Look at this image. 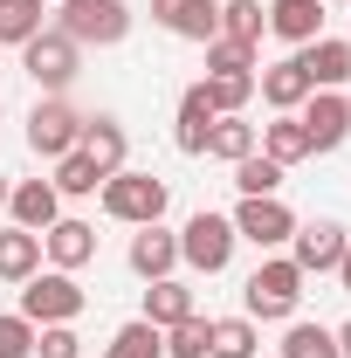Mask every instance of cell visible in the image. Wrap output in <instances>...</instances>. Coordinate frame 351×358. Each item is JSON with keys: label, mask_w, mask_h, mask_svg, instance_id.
<instances>
[{"label": "cell", "mask_w": 351, "mask_h": 358, "mask_svg": "<svg viewBox=\"0 0 351 358\" xmlns=\"http://www.w3.org/2000/svg\"><path fill=\"white\" fill-rule=\"evenodd\" d=\"M35 358H83V338L69 324H42L35 331Z\"/></svg>", "instance_id": "34"}, {"label": "cell", "mask_w": 351, "mask_h": 358, "mask_svg": "<svg viewBox=\"0 0 351 358\" xmlns=\"http://www.w3.org/2000/svg\"><path fill=\"white\" fill-rule=\"evenodd\" d=\"M331 275H338V282L351 289V241H345V255H338V268H331Z\"/></svg>", "instance_id": "36"}, {"label": "cell", "mask_w": 351, "mask_h": 358, "mask_svg": "<svg viewBox=\"0 0 351 358\" xmlns=\"http://www.w3.org/2000/svg\"><path fill=\"white\" fill-rule=\"evenodd\" d=\"M42 255H48V268H69V275H76L83 262H96V227L62 214V221L42 234Z\"/></svg>", "instance_id": "16"}, {"label": "cell", "mask_w": 351, "mask_h": 358, "mask_svg": "<svg viewBox=\"0 0 351 358\" xmlns=\"http://www.w3.org/2000/svg\"><path fill=\"white\" fill-rule=\"evenodd\" d=\"M152 21L166 28V35H179V42H214L220 35V7L214 0H152Z\"/></svg>", "instance_id": "11"}, {"label": "cell", "mask_w": 351, "mask_h": 358, "mask_svg": "<svg viewBox=\"0 0 351 358\" xmlns=\"http://www.w3.org/2000/svg\"><path fill=\"white\" fill-rule=\"evenodd\" d=\"M227 221H234V234H241V241H255L262 255H268V248H282V241L296 234V214H289L275 193H262V200H241Z\"/></svg>", "instance_id": "9"}, {"label": "cell", "mask_w": 351, "mask_h": 358, "mask_svg": "<svg viewBox=\"0 0 351 358\" xmlns=\"http://www.w3.org/2000/svg\"><path fill=\"white\" fill-rule=\"evenodd\" d=\"M214 96H207V83H193L186 96H179V117H173V145L186 152V159H207V131H214Z\"/></svg>", "instance_id": "12"}, {"label": "cell", "mask_w": 351, "mask_h": 358, "mask_svg": "<svg viewBox=\"0 0 351 358\" xmlns=\"http://www.w3.org/2000/svg\"><path fill=\"white\" fill-rule=\"evenodd\" d=\"M255 90H262V103H268V110H303L310 76H303V62L289 55V62H268V69H255Z\"/></svg>", "instance_id": "18"}, {"label": "cell", "mask_w": 351, "mask_h": 358, "mask_svg": "<svg viewBox=\"0 0 351 358\" xmlns=\"http://www.w3.org/2000/svg\"><path fill=\"white\" fill-rule=\"evenodd\" d=\"M338 358H351V317L338 324Z\"/></svg>", "instance_id": "37"}, {"label": "cell", "mask_w": 351, "mask_h": 358, "mask_svg": "<svg viewBox=\"0 0 351 358\" xmlns=\"http://www.w3.org/2000/svg\"><path fill=\"white\" fill-rule=\"evenodd\" d=\"M7 193H14V186H7V173H0V207H7Z\"/></svg>", "instance_id": "38"}, {"label": "cell", "mask_w": 351, "mask_h": 358, "mask_svg": "<svg viewBox=\"0 0 351 358\" xmlns=\"http://www.w3.org/2000/svg\"><path fill=\"white\" fill-rule=\"evenodd\" d=\"M200 83H207L220 117H234V110H248V96H255V69H214V76H200Z\"/></svg>", "instance_id": "26"}, {"label": "cell", "mask_w": 351, "mask_h": 358, "mask_svg": "<svg viewBox=\"0 0 351 358\" xmlns=\"http://www.w3.org/2000/svg\"><path fill=\"white\" fill-rule=\"evenodd\" d=\"M62 200H89L96 186H103V173H96V159L89 152H69V159H55V179H48Z\"/></svg>", "instance_id": "27"}, {"label": "cell", "mask_w": 351, "mask_h": 358, "mask_svg": "<svg viewBox=\"0 0 351 358\" xmlns=\"http://www.w3.org/2000/svg\"><path fill=\"white\" fill-rule=\"evenodd\" d=\"M296 124H303V138H310V159H317V152H338L351 138V96L345 90H310L303 110H296Z\"/></svg>", "instance_id": "8"}, {"label": "cell", "mask_w": 351, "mask_h": 358, "mask_svg": "<svg viewBox=\"0 0 351 358\" xmlns=\"http://www.w3.org/2000/svg\"><path fill=\"white\" fill-rule=\"evenodd\" d=\"M234 241H241V234H234V221L200 207L193 221L179 227V262L193 268V275H220V268L234 262Z\"/></svg>", "instance_id": "6"}, {"label": "cell", "mask_w": 351, "mask_h": 358, "mask_svg": "<svg viewBox=\"0 0 351 358\" xmlns=\"http://www.w3.org/2000/svg\"><path fill=\"white\" fill-rule=\"evenodd\" d=\"M7 214H14V227H28V234H48V227L62 221V193L48 179H21L7 193Z\"/></svg>", "instance_id": "14"}, {"label": "cell", "mask_w": 351, "mask_h": 358, "mask_svg": "<svg viewBox=\"0 0 351 358\" xmlns=\"http://www.w3.org/2000/svg\"><path fill=\"white\" fill-rule=\"evenodd\" d=\"M124 262H131L138 282H159V275H173V268H179V234H166L159 221L138 227V234H131V255H124Z\"/></svg>", "instance_id": "15"}, {"label": "cell", "mask_w": 351, "mask_h": 358, "mask_svg": "<svg viewBox=\"0 0 351 358\" xmlns=\"http://www.w3.org/2000/svg\"><path fill=\"white\" fill-rule=\"evenodd\" d=\"M83 289H76V275L69 268H35L28 282H21V317L42 331V324H76L83 317Z\"/></svg>", "instance_id": "5"}, {"label": "cell", "mask_w": 351, "mask_h": 358, "mask_svg": "<svg viewBox=\"0 0 351 358\" xmlns=\"http://www.w3.org/2000/svg\"><path fill=\"white\" fill-rule=\"evenodd\" d=\"M268 35H282V42H317L324 35V0H268Z\"/></svg>", "instance_id": "19"}, {"label": "cell", "mask_w": 351, "mask_h": 358, "mask_svg": "<svg viewBox=\"0 0 351 358\" xmlns=\"http://www.w3.org/2000/svg\"><path fill=\"white\" fill-rule=\"evenodd\" d=\"M103 358H166V331L145 324V317H131V324L110 331V352H103Z\"/></svg>", "instance_id": "25"}, {"label": "cell", "mask_w": 351, "mask_h": 358, "mask_svg": "<svg viewBox=\"0 0 351 358\" xmlns=\"http://www.w3.org/2000/svg\"><path fill=\"white\" fill-rule=\"evenodd\" d=\"M296 310H303V268L289 262V255H268V262L241 282V317H255V324H289Z\"/></svg>", "instance_id": "1"}, {"label": "cell", "mask_w": 351, "mask_h": 358, "mask_svg": "<svg viewBox=\"0 0 351 358\" xmlns=\"http://www.w3.org/2000/svg\"><path fill=\"white\" fill-rule=\"evenodd\" d=\"M21 69H28V83L42 90V96H62V90L83 76V48L69 42L62 28H42L35 42H21Z\"/></svg>", "instance_id": "3"}, {"label": "cell", "mask_w": 351, "mask_h": 358, "mask_svg": "<svg viewBox=\"0 0 351 358\" xmlns=\"http://www.w3.org/2000/svg\"><path fill=\"white\" fill-rule=\"evenodd\" d=\"M214 69H255V48H241V42H207V76H214Z\"/></svg>", "instance_id": "35"}, {"label": "cell", "mask_w": 351, "mask_h": 358, "mask_svg": "<svg viewBox=\"0 0 351 358\" xmlns=\"http://www.w3.org/2000/svg\"><path fill=\"white\" fill-rule=\"evenodd\" d=\"M255 152V124L234 110V117H214V131H207V159H220V166H241Z\"/></svg>", "instance_id": "23"}, {"label": "cell", "mask_w": 351, "mask_h": 358, "mask_svg": "<svg viewBox=\"0 0 351 358\" xmlns=\"http://www.w3.org/2000/svg\"><path fill=\"white\" fill-rule=\"evenodd\" d=\"M96 193H103V214H110V221H124V227H152L159 214H166V200H173L159 173H131V166H124V173H110Z\"/></svg>", "instance_id": "2"}, {"label": "cell", "mask_w": 351, "mask_h": 358, "mask_svg": "<svg viewBox=\"0 0 351 358\" xmlns=\"http://www.w3.org/2000/svg\"><path fill=\"white\" fill-rule=\"evenodd\" d=\"M76 145H83V110L69 96H42L28 110V152L35 159H69Z\"/></svg>", "instance_id": "7"}, {"label": "cell", "mask_w": 351, "mask_h": 358, "mask_svg": "<svg viewBox=\"0 0 351 358\" xmlns=\"http://www.w3.org/2000/svg\"><path fill=\"white\" fill-rule=\"evenodd\" d=\"M345 227L338 221H296V234H289V262L303 268V275H331L338 268V255H345Z\"/></svg>", "instance_id": "10"}, {"label": "cell", "mask_w": 351, "mask_h": 358, "mask_svg": "<svg viewBox=\"0 0 351 358\" xmlns=\"http://www.w3.org/2000/svg\"><path fill=\"white\" fill-rule=\"evenodd\" d=\"M207 358H262L255 352V317H214V345Z\"/></svg>", "instance_id": "30"}, {"label": "cell", "mask_w": 351, "mask_h": 358, "mask_svg": "<svg viewBox=\"0 0 351 358\" xmlns=\"http://www.w3.org/2000/svg\"><path fill=\"white\" fill-rule=\"evenodd\" d=\"M55 28L76 48H117L131 35V7H124V0H62Z\"/></svg>", "instance_id": "4"}, {"label": "cell", "mask_w": 351, "mask_h": 358, "mask_svg": "<svg viewBox=\"0 0 351 358\" xmlns=\"http://www.w3.org/2000/svg\"><path fill=\"white\" fill-rule=\"evenodd\" d=\"M0 103H7V96H0Z\"/></svg>", "instance_id": "41"}, {"label": "cell", "mask_w": 351, "mask_h": 358, "mask_svg": "<svg viewBox=\"0 0 351 358\" xmlns=\"http://www.w3.org/2000/svg\"><path fill=\"white\" fill-rule=\"evenodd\" d=\"M207 345H214V317H200V310L166 331V358H207Z\"/></svg>", "instance_id": "31"}, {"label": "cell", "mask_w": 351, "mask_h": 358, "mask_svg": "<svg viewBox=\"0 0 351 358\" xmlns=\"http://www.w3.org/2000/svg\"><path fill=\"white\" fill-rule=\"evenodd\" d=\"M200 303H193V289L179 282V275H159L152 289H145V324H159V331H173L179 317H193Z\"/></svg>", "instance_id": "21"}, {"label": "cell", "mask_w": 351, "mask_h": 358, "mask_svg": "<svg viewBox=\"0 0 351 358\" xmlns=\"http://www.w3.org/2000/svg\"><path fill=\"white\" fill-rule=\"evenodd\" d=\"M262 28H268L262 0H220V42H241V48H255V42H262Z\"/></svg>", "instance_id": "24"}, {"label": "cell", "mask_w": 351, "mask_h": 358, "mask_svg": "<svg viewBox=\"0 0 351 358\" xmlns=\"http://www.w3.org/2000/svg\"><path fill=\"white\" fill-rule=\"evenodd\" d=\"M296 62H303L310 90H345V83H351V42H338V35L303 42V48H296Z\"/></svg>", "instance_id": "13"}, {"label": "cell", "mask_w": 351, "mask_h": 358, "mask_svg": "<svg viewBox=\"0 0 351 358\" xmlns=\"http://www.w3.org/2000/svg\"><path fill=\"white\" fill-rule=\"evenodd\" d=\"M324 7H351V0H324Z\"/></svg>", "instance_id": "39"}, {"label": "cell", "mask_w": 351, "mask_h": 358, "mask_svg": "<svg viewBox=\"0 0 351 358\" xmlns=\"http://www.w3.org/2000/svg\"><path fill=\"white\" fill-rule=\"evenodd\" d=\"M0 358H35V324H28L21 310L0 317Z\"/></svg>", "instance_id": "33"}, {"label": "cell", "mask_w": 351, "mask_h": 358, "mask_svg": "<svg viewBox=\"0 0 351 358\" xmlns=\"http://www.w3.org/2000/svg\"><path fill=\"white\" fill-rule=\"evenodd\" d=\"M42 268V234L28 227H0V282H28Z\"/></svg>", "instance_id": "22"}, {"label": "cell", "mask_w": 351, "mask_h": 358, "mask_svg": "<svg viewBox=\"0 0 351 358\" xmlns=\"http://www.w3.org/2000/svg\"><path fill=\"white\" fill-rule=\"evenodd\" d=\"M282 358H338V331L289 317V331H282Z\"/></svg>", "instance_id": "29"}, {"label": "cell", "mask_w": 351, "mask_h": 358, "mask_svg": "<svg viewBox=\"0 0 351 358\" xmlns=\"http://www.w3.org/2000/svg\"><path fill=\"white\" fill-rule=\"evenodd\" d=\"M55 7H62V0H55Z\"/></svg>", "instance_id": "40"}, {"label": "cell", "mask_w": 351, "mask_h": 358, "mask_svg": "<svg viewBox=\"0 0 351 358\" xmlns=\"http://www.w3.org/2000/svg\"><path fill=\"white\" fill-rule=\"evenodd\" d=\"M282 173H289V166H275V159H262V152H248V159L234 166V186H241V200H262V193L282 186Z\"/></svg>", "instance_id": "32"}, {"label": "cell", "mask_w": 351, "mask_h": 358, "mask_svg": "<svg viewBox=\"0 0 351 358\" xmlns=\"http://www.w3.org/2000/svg\"><path fill=\"white\" fill-rule=\"evenodd\" d=\"M76 152H89L96 159V173H124V159H131V138H124V124L117 117H83V145Z\"/></svg>", "instance_id": "17"}, {"label": "cell", "mask_w": 351, "mask_h": 358, "mask_svg": "<svg viewBox=\"0 0 351 358\" xmlns=\"http://www.w3.org/2000/svg\"><path fill=\"white\" fill-rule=\"evenodd\" d=\"M42 7L48 0H0V48H21L42 35Z\"/></svg>", "instance_id": "28"}, {"label": "cell", "mask_w": 351, "mask_h": 358, "mask_svg": "<svg viewBox=\"0 0 351 358\" xmlns=\"http://www.w3.org/2000/svg\"><path fill=\"white\" fill-rule=\"evenodd\" d=\"M255 152H262V159H275V166L310 159V138H303V124H296V110H275V124H262V131H255Z\"/></svg>", "instance_id": "20"}]
</instances>
